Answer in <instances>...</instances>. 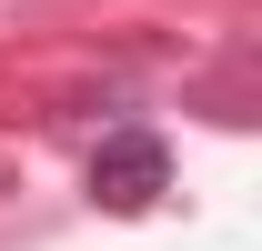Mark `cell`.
Wrapping results in <instances>:
<instances>
[{
	"mask_svg": "<svg viewBox=\"0 0 262 251\" xmlns=\"http://www.w3.org/2000/svg\"><path fill=\"white\" fill-rule=\"evenodd\" d=\"M162 191H171V151H162V131L121 121V131L91 151V201H101V211H121V221H131V211H151Z\"/></svg>",
	"mask_w": 262,
	"mask_h": 251,
	"instance_id": "6da1fadb",
	"label": "cell"
}]
</instances>
